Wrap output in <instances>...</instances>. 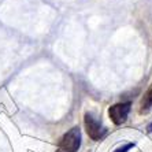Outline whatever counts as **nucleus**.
Segmentation results:
<instances>
[{
	"instance_id": "7ed1b4c3",
	"label": "nucleus",
	"mask_w": 152,
	"mask_h": 152,
	"mask_svg": "<svg viewBox=\"0 0 152 152\" xmlns=\"http://www.w3.org/2000/svg\"><path fill=\"white\" fill-rule=\"evenodd\" d=\"M84 122H85V129H86V133L92 140L97 141L103 137V134L106 133V129H103L102 124L96 119L95 117H92V114L86 113L84 117Z\"/></svg>"
},
{
	"instance_id": "f257e3e1",
	"label": "nucleus",
	"mask_w": 152,
	"mask_h": 152,
	"mask_svg": "<svg viewBox=\"0 0 152 152\" xmlns=\"http://www.w3.org/2000/svg\"><path fill=\"white\" fill-rule=\"evenodd\" d=\"M80 147H81V130L78 126H74L60 138L58 148L59 152H77Z\"/></svg>"
},
{
	"instance_id": "39448f33",
	"label": "nucleus",
	"mask_w": 152,
	"mask_h": 152,
	"mask_svg": "<svg viewBox=\"0 0 152 152\" xmlns=\"http://www.w3.org/2000/svg\"><path fill=\"white\" fill-rule=\"evenodd\" d=\"M133 147H134V144H132V142H130V144H126V145H124V147H119V148H117L114 152H127L130 148H133Z\"/></svg>"
},
{
	"instance_id": "20e7f679",
	"label": "nucleus",
	"mask_w": 152,
	"mask_h": 152,
	"mask_svg": "<svg viewBox=\"0 0 152 152\" xmlns=\"http://www.w3.org/2000/svg\"><path fill=\"white\" fill-rule=\"evenodd\" d=\"M151 107H152V84H151V86L148 88V91L145 92V95L142 96V100H141V113H144V111H148Z\"/></svg>"
},
{
	"instance_id": "423d86ee",
	"label": "nucleus",
	"mask_w": 152,
	"mask_h": 152,
	"mask_svg": "<svg viewBox=\"0 0 152 152\" xmlns=\"http://www.w3.org/2000/svg\"><path fill=\"white\" fill-rule=\"evenodd\" d=\"M147 129H148V132L151 133V132H152V124H151V125H148V127H147Z\"/></svg>"
},
{
	"instance_id": "f03ea898",
	"label": "nucleus",
	"mask_w": 152,
	"mask_h": 152,
	"mask_svg": "<svg viewBox=\"0 0 152 152\" xmlns=\"http://www.w3.org/2000/svg\"><path fill=\"white\" fill-rule=\"evenodd\" d=\"M130 107L132 103L126 102V103H118V104H114L108 108V115H110V119L113 121L115 125H122L126 122L127 115L130 113Z\"/></svg>"
}]
</instances>
